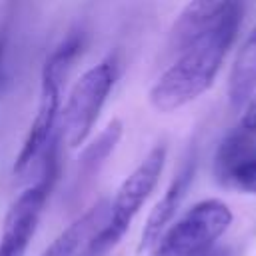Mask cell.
I'll use <instances>...</instances> for the list:
<instances>
[{
	"instance_id": "6da1fadb",
	"label": "cell",
	"mask_w": 256,
	"mask_h": 256,
	"mask_svg": "<svg viewBox=\"0 0 256 256\" xmlns=\"http://www.w3.org/2000/svg\"><path fill=\"white\" fill-rule=\"evenodd\" d=\"M244 10L242 2H226L218 20L162 72L150 90V104L158 112H174L202 96L214 84L238 36Z\"/></svg>"
},
{
	"instance_id": "7a4b0ae2",
	"label": "cell",
	"mask_w": 256,
	"mask_h": 256,
	"mask_svg": "<svg viewBox=\"0 0 256 256\" xmlns=\"http://www.w3.org/2000/svg\"><path fill=\"white\" fill-rule=\"evenodd\" d=\"M166 162V146L158 144L148 152V156L134 168V172L120 184L114 200L110 202V214L106 224L90 242L86 256H106L126 234L132 220L150 198L156 188Z\"/></svg>"
},
{
	"instance_id": "3957f363",
	"label": "cell",
	"mask_w": 256,
	"mask_h": 256,
	"mask_svg": "<svg viewBox=\"0 0 256 256\" xmlns=\"http://www.w3.org/2000/svg\"><path fill=\"white\" fill-rule=\"evenodd\" d=\"M82 46L80 36L72 34L68 36L46 60L42 68V84H40V100L36 116L30 124L28 136L22 144V150L16 156L14 172L22 174L30 168V164L42 156L48 148V144L54 140V128L60 114V82L62 74L66 72V66L74 60Z\"/></svg>"
},
{
	"instance_id": "277c9868",
	"label": "cell",
	"mask_w": 256,
	"mask_h": 256,
	"mask_svg": "<svg viewBox=\"0 0 256 256\" xmlns=\"http://www.w3.org/2000/svg\"><path fill=\"white\" fill-rule=\"evenodd\" d=\"M234 216L228 204L210 198L194 204L152 246V256H206L230 228Z\"/></svg>"
},
{
	"instance_id": "5b68a950",
	"label": "cell",
	"mask_w": 256,
	"mask_h": 256,
	"mask_svg": "<svg viewBox=\"0 0 256 256\" xmlns=\"http://www.w3.org/2000/svg\"><path fill=\"white\" fill-rule=\"evenodd\" d=\"M58 178V144L56 138L44 152L40 176L10 206L0 236V256H24L38 228L46 200Z\"/></svg>"
},
{
	"instance_id": "8992f818",
	"label": "cell",
	"mask_w": 256,
	"mask_h": 256,
	"mask_svg": "<svg viewBox=\"0 0 256 256\" xmlns=\"http://www.w3.org/2000/svg\"><path fill=\"white\" fill-rule=\"evenodd\" d=\"M114 82V60H102L86 70L74 84L62 110V136L70 148H78L86 142Z\"/></svg>"
},
{
	"instance_id": "52a82bcc",
	"label": "cell",
	"mask_w": 256,
	"mask_h": 256,
	"mask_svg": "<svg viewBox=\"0 0 256 256\" xmlns=\"http://www.w3.org/2000/svg\"><path fill=\"white\" fill-rule=\"evenodd\" d=\"M256 160V96L244 106L236 126L224 136L214 156V174L218 182L236 166Z\"/></svg>"
},
{
	"instance_id": "ba28073f",
	"label": "cell",
	"mask_w": 256,
	"mask_h": 256,
	"mask_svg": "<svg viewBox=\"0 0 256 256\" xmlns=\"http://www.w3.org/2000/svg\"><path fill=\"white\" fill-rule=\"evenodd\" d=\"M194 174H196V152L192 150L188 154V158L184 160L182 168L178 170V174L174 176V180L170 182L168 190L164 192V196L156 202V206L152 208L148 220H146V226L142 230V240H140V250H146V248H152L160 236L168 230V224L172 222L174 214L178 212L192 180H194Z\"/></svg>"
},
{
	"instance_id": "9c48e42d",
	"label": "cell",
	"mask_w": 256,
	"mask_h": 256,
	"mask_svg": "<svg viewBox=\"0 0 256 256\" xmlns=\"http://www.w3.org/2000/svg\"><path fill=\"white\" fill-rule=\"evenodd\" d=\"M110 214V202H96L88 212L76 218L56 240L42 252V256H86V250Z\"/></svg>"
},
{
	"instance_id": "30bf717a",
	"label": "cell",
	"mask_w": 256,
	"mask_h": 256,
	"mask_svg": "<svg viewBox=\"0 0 256 256\" xmlns=\"http://www.w3.org/2000/svg\"><path fill=\"white\" fill-rule=\"evenodd\" d=\"M226 2H206V0H198V2H190L180 16L176 18L172 32H170V40H168V50L170 54L178 56L186 46H190L194 40H198L222 14Z\"/></svg>"
},
{
	"instance_id": "8fae6325",
	"label": "cell",
	"mask_w": 256,
	"mask_h": 256,
	"mask_svg": "<svg viewBox=\"0 0 256 256\" xmlns=\"http://www.w3.org/2000/svg\"><path fill=\"white\" fill-rule=\"evenodd\" d=\"M256 96V22L242 42L228 80V98L234 110L244 108Z\"/></svg>"
},
{
	"instance_id": "7c38bea8",
	"label": "cell",
	"mask_w": 256,
	"mask_h": 256,
	"mask_svg": "<svg viewBox=\"0 0 256 256\" xmlns=\"http://www.w3.org/2000/svg\"><path fill=\"white\" fill-rule=\"evenodd\" d=\"M122 136V122L120 120H112L102 132L100 136L88 144L80 156V180H90L92 176L98 174V170L102 168V164L108 160V156L114 152L116 144L120 142Z\"/></svg>"
},
{
	"instance_id": "4fadbf2b",
	"label": "cell",
	"mask_w": 256,
	"mask_h": 256,
	"mask_svg": "<svg viewBox=\"0 0 256 256\" xmlns=\"http://www.w3.org/2000/svg\"><path fill=\"white\" fill-rule=\"evenodd\" d=\"M220 184L228 186L232 190H238V192L256 194V160L236 166L220 180Z\"/></svg>"
},
{
	"instance_id": "5bb4252c",
	"label": "cell",
	"mask_w": 256,
	"mask_h": 256,
	"mask_svg": "<svg viewBox=\"0 0 256 256\" xmlns=\"http://www.w3.org/2000/svg\"><path fill=\"white\" fill-rule=\"evenodd\" d=\"M206 256H230V252L226 248H214L212 252H208Z\"/></svg>"
},
{
	"instance_id": "9a60e30c",
	"label": "cell",
	"mask_w": 256,
	"mask_h": 256,
	"mask_svg": "<svg viewBox=\"0 0 256 256\" xmlns=\"http://www.w3.org/2000/svg\"><path fill=\"white\" fill-rule=\"evenodd\" d=\"M0 60H2V50H0Z\"/></svg>"
}]
</instances>
